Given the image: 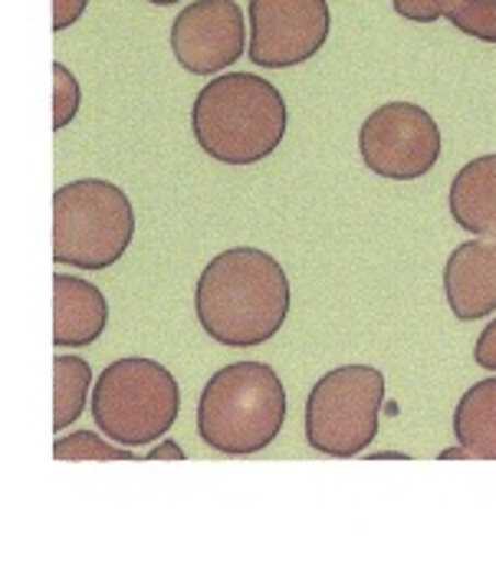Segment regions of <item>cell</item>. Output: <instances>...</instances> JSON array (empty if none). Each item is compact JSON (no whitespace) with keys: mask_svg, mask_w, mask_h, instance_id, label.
I'll list each match as a JSON object with an SVG mask.
<instances>
[{"mask_svg":"<svg viewBox=\"0 0 496 562\" xmlns=\"http://www.w3.org/2000/svg\"><path fill=\"white\" fill-rule=\"evenodd\" d=\"M290 277L260 247L221 250L198 277L194 316L227 349H257L280 336L290 316Z\"/></svg>","mask_w":496,"mask_h":562,"instance_id":"1","label":"cell"},{"mask_svg":"<svg viewBox=\"0 0 496 562\" xmlns=\"http://www.w3.org/2000/svg\"><path fill=\"white\" fill-rule=\"evenodd\" d=\"M290 128L286 99L257 72H224L211 79L191 105V132L198 148L221 165H260Z\"/></svg>","mask_w":496,"mask_h":562,"instance_id":"2","label":"cell"},{"mask_svg":"<svg viewBox=\"0 0 496 562\" xmlns=\"http://www.w3.org/2000/svg\"><path fill=\"white\" fill-rule=\"evenodd\" d=\"M286 385L267 362H234L217 369L198 398V435L224 458L267 451L286 425Z\"/></svg>","mask_w":496,"mask_h":562,"instance_id":"3","label":"cell"},{"mask_svg":"<svg viewBox=\"0 0 496 562\" xmlns=\"http://www.w3.org/2000/svg\"><path fill=\"white\" fill-rule=\"evenodd\" d=\"M135 240V207L105 178H79L53 194V260L76 270L115 267Z\"/></svg>","mask_w":496,"mask_h":562,"instance_id":"4","label":"cell"},{"mask_svg":"<svg viewBox=\"0 0 496 562\" xmlns=\"http://www.w3.org/2000/svg\"><path fill=\"white\" fill-rule=\"evenodd\" d=\"M181 412L178 379L155 359L128 356L102 369L92 392V422L125 448L161 441Z\"/></svg>","mask_w":496,"mask_h":562,"instance_id":"5","label":"cell"},{"mask_svg":"<svg viewBox=\"0 0 496 562\" xmlns=\"http://www.w3.org/2000/svg\"><path fill=\"white\" fill-rule=\"evenodd\" d=\"M385 375L372 366L326 372L306 398V441L326 458H359L379 435Z\"/></svg>","mask_w":496,"mask_h":562,"instance_id":"6","label":"cell"},{"mask_svg":"<svg viewBox=\"0 0 496 562\" xmlns=\"http://www.w3.org/2000/svg\"><path fill=\"white\" fill-rule=\"evenodd\" d=\"M441 151V125L418 102H385L359 128V155L365 168L388 181H418L431 175Z\"/></svg>","mask_w":496,"mask_h":562,"instance_id":"7","label":"cell"},{"mask_svg":"<svg viewBox=\"0 0 496 562\" xmlns=\"http://www.w3.org/2000/svg\"><path fill=\"white\" fill-rule=\"evenodd\" d=\"M332 30L326 0H250L247 56L260 69H290L313 59Z\"/></svg>","mask_w":496,"mask_h":562,"instance_id":"8","label":"cell"},{"mask_svg":"<svg viewBox=\"0 0 496 562\" xmlns=\"http://www.w3.org/2000/svg\"><path fill=\"white\" fill-rule=\"evenodd\" d=\"M247 49L244 10L237 0H194L171 20V53L191 76H214Z\"/></svg>","mask_w":496,"mask_h":562,"instance_id":"9","label":"cell"},{"mask_svg":"<svg viewBox=\"0 0 496 562\" xmlns=\"http://www.w3.org/2000/svg\"><path fill=\"white\" fill-rule=\"evenodd\" d=\"M444 300L461 323H477L496 313V237L454 247L444 263Z\"/></svg>","mask_w":496,"mask_h":562,"instance_id":"10","label":"cell"},{"mask_svg":"<svg viewBox=\"0 0 496 562\" xmlns=\"http://www.w3.org/2000/svg\"><path fill=\"white\" fill-rule=\"evenodd\" d=\"M109 326V300L89 280L56 273L53 277V346L86 349L102 339Z\"/></svg>","mask_w":496,"mask_h":562,"instance_id":"11","label":"cell"},{"mask_svg":"<svg viewBox=\"0 0 496 562\" xmlns=\"http://www.w3.org/2000/svg\"><path fill=\"white\" fill-rule=\"evenodd\" d=\"M448 207L461 231L496 237V155H481L454 175Z\"/></svg>","mask_w":496,"mask_h":562,"instance_id":"12","label":"cell"},{"mask_svg":"<svg viewBox=\"0 0 496 562\" xmlns=\"http://www.w3.org/2000/svg\"><path fill=\"white\" fill-rule=\"evenodd\" d=\"M454 438L477 461H496V375L461 395L454 408Z\"/></svg>","mask_w":496,"mask_h":562,"instance_id":"13","label":"cell"},{"mask_svg":"<svg viewBox=\"0 0 496 562\" xmlns=\"http://www.w3.org/2000/svg\"><path fill=\"white\" fill-rule=\"evenodd\" d=\"M92 389V366L79 356H56L53 359V431L72 428L89 402Z\"/></svg>","mask_w":496,"mask_h":562,"instance_id":"14","label":"cell"},{"mask_svg":"<svg viewBox=\"0 0 496 562\" xmlns=\"http://www.w3.org/2000/svg\"><path fill=\"white\" fill-rule=\"evenodd\" d=\"M53 458L56 461H138V454H128L125 445H109L105 435L95 431H72L56 438Z\"/></svg>","mask_w":496,"mask_h":562,"instance_id":"15","label":"cell"},{"mask_svg":"<svg viewBox=\"0 0 496 562\" xmlns=\"http://www.w3.org/2000/svg\"><path fill=\"white\" fill-rule=\"evenodd\" d=\"M448 20L474 40L496 43V0H464L448 13Z\"/></svg>","mask_w":496,"mask_h":562,"instance_id":"16","label":"cell"},{"mask_svg":"<svg viewBox=\"0 0 496 562\" xmlns=\"http://www.w3.org/2000/svg\"><path fill=\"white\" fill-rule=\"evenodd\" d=\"M79 105H82L79 79L56 59L53 63V128L63 132L79 115Z\"/></svg>","mask_w":496,"mask_h":562,"instance_id":"17","label":"cell"},{"mask_svg":"<svg viewBox=\"0 0 496 562\" xmlns=\"http://www.w3.org/2000/svg\"><path fill=\"white\" fill-rule=\"evenodd\" d=\"M461 0H392L395 13L412 20V23H438L448 16Z\"/></svg>","mask_w":496,"mask_h":562,"instance_id":"18","label":"cell"},{"mask_svg":"<svg viewBox=\"0 0 496 562\" xmlns=\"http://www.w3.org/2000/svg\"><path fill=\"white\" fill-rule=\"evenodd\" d=\"M89 0H53V30L63 33L69 30L82 13H86Z\"/></svg>","mask_w":496,"mask_h":562,"instance_id":"19","label":"cell"},{"mask_svg":"<svg viewBox=\"0 0 496 562\" xmlns=\"http://www.w3.org/2000/svg\"><path fill=\"white\" fill-rule=\"evenodd\" d=\"M474 362L484 369V372H496V319L487 323V329L477 336V346H474Z\"/></svg>","mask_w":496,"mask_h":562,"instance_id":"20","label":"cell"},{"mask_svg":"<svg viewBox=\"0 0 496 562\" xmlns=\"http://www.w3.org/2000/svg\"><path fill=\"white\" fill-rule=\"evenodd\" d=\"M142 458H145V461H188L184 448H181L178 441H171V438L155 441V448H151L148 454H142Z\"/></svg>","mask_w":496,"mask_h":562,"instance_id":"21","label":"cell"},{"mask_svg":"<svg viewBox=\"0 0 496 562\" xmlns=\"http://www.w3.org/2000/svg\"><path fill=\"white\" fill-rule=\"evenodd\" d=\"M461 458H474L464 445H458V448H444L441 454H438V461H461Z\"/></svg>","mask_w":496,"mask_h":562,"instance_id":"22","label":"cell"},{"mask_svg":"<svg viewBox=\"0 0 496 562\" xmlns=\"http://www.w3.org/2000/svg\"><path fill=\"white\" fill-rule=\"evenodd\" d=\"M369 461H412V454L402 451H379V454H365Z\"/></svg>","mask_w":496,"mask_h":562,"instance_id":"23","label":"cell"},{"mask_svg":"<svg viewBox=\"0 0 496 562\" xmlns=\"http://www.w3.org/2000/svg\"><path fill=\"white\" fill-rule=\"evenodd\" d=\"M148 3H155V7H171V3H181V0H148Z\"/></svg>","mask_w":496,"mask_h":562,"instance_id":"24","label":"cell"},{"mask_svg":"<svg viewBox=\"0 0 496 562\" xmlns=\"http://www.w3.org/2000/svg\"><path fill=\"white\" fill-rule=\"evenodd\" d=\"M461 3H464V0H461Z\"/></svg>","mask_w":496,"mask_h":562,"instance_id":"25","label":"cell"}]
</instances>
